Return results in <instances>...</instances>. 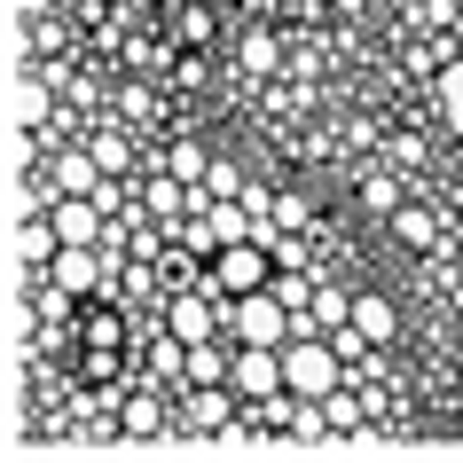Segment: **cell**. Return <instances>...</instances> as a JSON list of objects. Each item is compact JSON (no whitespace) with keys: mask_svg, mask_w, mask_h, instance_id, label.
Segmentation results:
<instances>
[{"mask_svg":"<svg viewBox=\"0 0 463 463\" xmlns=\"http://www.w3.org/2000/svg\"><path fill=\"white\" fill-rule=\"evenodd\" d=\"M283 385L298 392V401H322V392L345 385V354L322 330H298V338H283Z\"/></svg>","mask_w":463,"mask_h":463,"instance_id":"cell-1","label":"cell"},{"mask_svg":"<svg viewBox=\"0 0 463 463\" xmlns=\"http://www.w3.org/2000/svg\"><path fill=\"white\" fill-rule=\"evenodd\" d=\"M275 283V244H220L213 260H204V291L213 298H244V291H268Z\"/></svg>","mask_w":463,"mask_h":463,"instance_id":"cell-2","label":"cell"},{"mask_svg":"<svg viewBox=\"0 0 463 463\" xmlns=\"http://www.w3.org/2000/svg\"><path fill=\"white\" fill-rule=\"evenodd\" d=\"M220 330L236 345H283L298 322H291V307L275 291H244V298H220Z\"/></svg>","mask_w":463,"mask_h":463,"instance_id":"cell-3","label":"cell"},{"mask_svg":"<svg viewBox=\"0 0 463 463\" xmlns=\"http://www.w3.org/2000/svg\"><path fill=\"white\" fill-rule=\"evenodd\" d=\"M236 416H244L236 385H181L173 392V432H189V439H220Z\"/></svg>","mask_w":463,"mask_h":463,"instance_id":"cell-4","label":"cell"},{"mask_svg":"<svg viewBox=\"0 0 463 463\" xmlns=\"http://www.w3.org/2000/svg\"><path fill=\"white\" fill-rule=\"evenodd\" d=\"M228 385L244 392V401H268V392H283V345H236Z\"/></svg>","mask_w":463,"mask_h":463,"instance_id":"cell-5","label":"cell"},{"mask_svg":"<svg viewBox=\"0 0 463 463\" xmlns=\"http://www.w3.org/2000/svg\"><path fill=\"white\" fill-rule=\"evenodd\" d=\"M165 330H173L181 345L220 338V298H213V291H173V298H165Z\"/></svg>","mask_w":463,"mask_h":463,"instance_id":"cell-6","label":"cell"},{"mask_svg":"<svg viewBox=\"0 0 463 463\" xmlns=\"http://www.w3.org/2000/svg\"><path fill=\"white\" fill-rule=\"evenodd\" d=\"M55 236H63V244H102V236H110V213H102L95 196H55Z\"/></svg>","mask_w":463,"mask_h":463,"instance_id":"cell-7","label":"cell"},{"mask_svg":"<svg viewBox=\"0 0 463 463\" xmlns=\"http://www.w3.org/2000/svg\"><path fill=\"white\" fill-rule=\"evenodd\" d=\"M48 173H55V189H63V196H95L102 189V181H110V173H102L95 165V149H87V142H63V149H48Z\"/></svg>","mask_w":463,"mask_h":463,"instance_id":"cell-8","label":"cell"},{"mask_svg":"<svg viewBox=\"0 0 463 463\" xmlns=\"http://www.w3.org/2000/svg\"><path fill=\"white\" fill-rule=\"evenodd\" d=\"M63 251V236H55L48 213H24V228H16V260H24V283H48V260Z\"/></svg>","mask_w":463,"mask_h":463,"instance_id":"cell-9","label":"cell"},{"mask_svg":"<svg viewBox=\"0 0 463 463\" xmlns=\"http://www.w3.org/2000/svg\"><path fill=\"white\" fill-rule=\"evenodd\" d=\"M118 432L126 439H165L173 432V409L157 392H118Z\"/></svg>","mask_w":463,"mask_h":463,"instance_id":"cell-10","label":"cell"},{"mask_svg":"<svg viewBox=\"0 0 463 463\" xmlns=\"http://www.w3.org/2000/svg\"><path fill=\"white\" fill-rule=\"evenodd\" d=\"M291 322L330 338V330H345V322H354V291H345V283H315V307H307V315H291ZM298 330H291V338H298Z\"/></svg>","mask_w":463,"mask_h":463,"instance_id":"cell-11","label":"cell"},{"mask_svg":"<svg viewBox=\"0 0 463 463\" xmlns=\"http://www.w3.org/2000/svg\"><path fill=\"white\" fill-rule=\"evenodd\" d=\"M354 330H362L369 345H392V338H401V315H392V298H377V291H354Z\"/></svg>","mask_w":463,"mask_h":463,"instance_id":"cell-12","label":"cell"},{"mask_svg":"<svg viewBox=\"0 0 463 463\" xmlns=\"http://www.w3.org/2000/svg\"><path fill=\"white\" fill-rule=\"evenodd\" d=\"M432 110H439V126L463 142V55H448V63H439V79H432Z\"/></svg>","mask_w":463,"mask_h":463,"instance_id":"cell-13","label":"cell"},{"mask_svg":"<svg viewBox=\"0 0 463 463\" xmlns=\"http://www.w3.org/2000/svg\"><path fill=\"white\" fill-rule=\"evenodd\" d=\"M385 228H392V236H401L409 251H439V213H424V204H401Z\"/></svg>","mask_w":463,"mask_h":463,"instance_id":"cell-14","label":"cell"},{"mask_svg":"<svg viewBox=\"0 0 463 463\" xmlns=\"http://www.w3.org/2000/svg\"><path fill=\"white\" fill-rule=\"evenodd\" d=\"M142 204H149V220H165V228H173V220L189 213V181H173V173H157V181L142 189Z\"/></svg>","mask_w":463,"mask_h":463,"instance_id":"cell-15","label":"cell"},{"mask_svg":"<svg viewBox=\"0 0 463 463\" xmlns=\"http://www.w3.org/2000/svg\"><path fill=\"white\" fill-rule=\"evenodd\" d=\"M322 409H330V432H369V409H377V401H362V392H322Z\"/></svg>","mask_w":463,"mask_h":463,"instance_id":"cell-16","label":"cell"},{"mask_svg":"<svg viewBox=\"0 0 463 463\" xmlns=\"http://www.w3.org/2000/svg\"><path fill=\"white\" fill-rule=\"evenodd\" d=\"M236 55H244V71H251V79L283 71V40H275V32H244V48H236Z\"/></svg>","mask_w":463,"mask_h":463,"instance_id":"cell-17","label":"cell"},{"mask_svg":"<svg viewBox=\"0 0 463 463\" xmlns=\"http://www.w3.org/2000/svg\"><path fill=\"white\" fill-rule=\"evenodd\" d=\"M165 173H173V181H189V189H196V181L213 173V149H204V142H173V149H165Z\"/></svg>","mask_w":463,"mask_h":463,"instance_id":"cell-18","label":"cell"},{"mask_svg":"<svg viewBox=\"0 0 463 463\" xmlns=\"http://www.w3.org/2000/svg\"><path fill=\"white\" fill-rule=\"evenodd\" d=\"M87 149H95V165L110 173V181H126V173H134V142H126V134H95Z\"/></svg>","mask_w":463,"mask_h":463,"instance_id":"cell-19","label":"cell"},{"mask_svg":"<svg viewBox=\"0 0 463 463\" xmlns=\"http://www.w3.org/2000/svg\"><path fill=\"white\" fill-rule=\"evenodd\" d=\"M173 32H181V48H204V40H213V0H189V8L173 16Z\"/></svg>","mask_w":463,"mask_h":463,"instance_id":"cell-20","label":"cell"},{"mask_svg":"<svg viewBox=\"0 0 463 463\" xmlns=\"http://www.w3.org/2000/svg\"><path fill=\"white\" fill-rule=\"evenodd\" d=\"M362 204H369V213H377V220H392V213H401V204H409V196H401V181H392V173H369Z\"/></svg>","mask_w":463,"mask_h":463,"instance_id":"cell-21","label":"cell"},{"mask_svg":"<svg viewBox=\"0 0 463 463\" xmlns=\"http://www.w3.org/2000/svg\"><path fill=\"white\" fill-rule=\"evenodd\" d=\"M275 228H283V236H307V228H315V204H307V196H275Z\"/></svg>","mask_w":463,"mask_h":463,"instance_id":"cell-22","label":"cell"},{"mask_svg":"<svg viewBox=\"0 0 463 463\" xmlns=\"http://www.w3.org/2000/svg\"><path fill=\"white\" fill-rule=\"evenodd\" d=\"M118 338H126V315H87V345L95 354H118Z\"/></svg>","mask_w":463,"mask_h":463,"instance_id":"cell-23","label":"cell"},{"mask_svg":"<svg viewBox=\"0 0 463 463\" xmlns=\"http://www.w3.org/2000/svg\"><path fill=\"white\" fill-rule=\"evenodd\" d=\"M291 439H330V409H322V401H298V416H291Z\"/></svg>","mask_w":463,"mask_h":463,"instance_id":"cell-24","label":"cell"},{"mask_svg":"<svg viewBox=\"0 0 463 463\" xmlns=\"http://www.w3.org/2000/svg\"><path fill=\"white\" fill-rule=\"evenodd\" d=\"M204 189H213V196H244V173L228 165V157H213V173H204Z\"/></svg>","mask_w":463,"mask_h":463,"instance_id":"cell-25","label":"cell"},{"mask_svg":"<svg viewBox=\"0 0 463 463\" xmlns=\"http://www.w3.org/2000/svg\"><path fill=\"white\" fill-rule=\"evenodd\" d=\"M149 110H157V102H149V87H126V95H118V126H126V118H149Z\"/></svg>","mask_w":463,"mask_h":463,"instance_id":"cell-26","label":"cell"},{"mask_svg":"<svg viewBox=\"0 0 463 463\" xmlns=\"http://www.w3.org/2000/svg\"><path fill=\"white\" fill-rule=\"evenodd\" d=\"M448 173H456V189H463V142H456V149H448Z\"/></svg>","mask_w":463,"mask_h":463,"instance_id":"cell-27","label":"cell"}]
</instances>
